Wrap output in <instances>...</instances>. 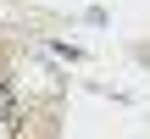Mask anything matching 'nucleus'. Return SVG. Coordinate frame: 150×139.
I'll return each instance as SVG.
<instances>
[{"mask_svg":"<svg viewBox=\"0 0 150 139\" xmlns=\"http://www.w3.org/2000/svg\"><path fill=\"white\" fill-rule=\"evenodd\" d=\"M17 123V89H11V78H0V134Z\"/></svg>","mask_w":150,"mask_h":139,"instance_id":"obj_1","label":"nucleus"}]
</instances>
